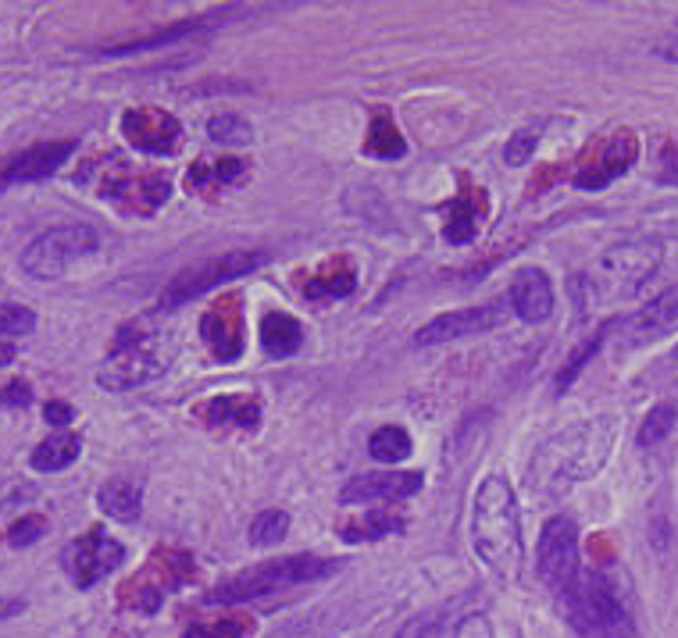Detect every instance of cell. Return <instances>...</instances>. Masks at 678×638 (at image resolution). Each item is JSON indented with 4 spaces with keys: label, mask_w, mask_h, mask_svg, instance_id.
Wrapping results in <instances>:
<instances>
[{
    "label": "cell",
    "mask_w": 678,
    "mask_h": 638,
    "mask_svg": "<svg viewBox=\"0 0 678 638\" xmlns=\"http://www.w3.org/2000/svg\"><path fill=\"white\" fill-rule=\"evenodd\" d=\"M614 439H618L614 417H585V422L550 435L529 460V492L536 500H558L575 481H590L611 460Z\"/></svg>",
    "instance_id": "6da1fadb"
},
{
    "label": "cell",
    "mask_w": 678,
    "mask_h": 638,
    "mask_svg": "<svg viewBox=\"0 0 678 638\" xmlns=\"http://www.w3.org/2000/svg\"><path fill=\"white\" fill-rule=\"evenodd\" d=\"M339 567H343V560L307 556V553L265 560V564L246 567V571L233 574V578H225L222 585H214L208 593V603H246V599H261V596H272V593H286V588L332 578Z\"/></svg>",
    "instance_id": "277c9868"
},
{
    "label": "cell",
    "mask_w": 678,
    "mask_h": 638,
    "mask_svg": "<svg viewBox=\"0 0 678 638\" xmlns=\"http://www.w3.org/2000/svg\"><path fill=\"white\" fill-rule=\"evenodd\" d=\"M83 454V439L75 432H54L51 439H43L33 454H29V464H33V471H65L72 468L75 460Z\"/></svg>",
    "instance_id": "4316f807"
},
{
    "label": "cell",
    "mask_w": 678,
    "mask_h": 638,
    "mask_svg": "<svg viewBox=\"0 0 678 638\" xmlns=\"http://www.w3.org/2000/svg\"><path fill=\"white\" fill-rule=\"evenodd\" d=\"M243 179H246L243 158H197L182 185L190 193H211V190H225V185H236Z\"/></svg>",
    "instance_id": "603a6c76"
},
{
    "label": "cell",
    "mask_w": 678,
    "mask_h": 638,
    "mask_svg": "<svg viewBox=\"0 0 678 638\" xmlns=\"http://www.w3.org/2000/svg\"><path fill=\"white\" fill-rule=\"evenodd\" d=\"M208 25H214V14H208V19H187V22H179V25H168V29H161V33H153V36H140V40H129V43L107 46L104 54L153 51V46H165V43H172V40H182V36H190V33H200V29H208Z\"/></svg>",
    "instance_id": "f546056e"
},
{
    "label": "cell",
    "mask_w": 678,
    "mask_h": 638,
    "mask_svg": "<svg viewBox=\"0 0 678 638\" xmlns=\"http://www.w3.org/2000/svg\"><path fill=\"white\" fill-rule=\"evenodd\" d=\"M660 264V246L657 243H628V246H614V251L596 264V286L607 293V297H625V293H636L646 278L657 272Z\"/></svg>",
    "instance_id": "5bb4252c"
},
{
    "label": "cell",
    "mask_w": 678,
    "mask_h": 638,
    "mask_svg": "<svg viewBox=\"0 0 678 638\" xmlns=\"http://www.w3.org/2000/svg\"><path fill=\"white\" fill-rule=\"evenodd\" d=\"M665 182H675V185H678V161L665 171Z\"/></svg>",
    "instance_id": "7dc6e473"
},
{
    "label": "cell",
    "mask_w": 678,
    "mask_h": 638,
    "mask_svg": "<svg viewBox=\"0 0 678 638\" xmlns=\"http://www.w3.org/2000/svg\"><path fill=\"white\" fill-rule=\"evenodd\" d=\"M254 628V620L246 614L225 617V620H211V625H193L187 638H246Z\"/></svg>",
    "instance_id": "d590c367"
},
{
    "label": "cell",
    "mask_w": 678,
    "mask_h": 638,
    "mask_svg": "<svg viewBox=\"0 0 678 638\" xmlns=\"http://www.w3.org/2000/svg\"><path fill=\"white\" fill-rule=\"evenodd\" d=\"M304 347V325L286 315V310H268L265 318H261V350L275 361H283V357H293Z\"/></svg>",
    "instance_id": "d4e9b609"
},
{
    "label": "cell",
    "mask_w": 678,
    "mask_h": 638,
    "mask_svg": "<svg viewBox=\"0 0 678 638\" xmlns=\"http://www.w3.org/2000/svg\"><path fill=\"white\" fill-rule=\"evenodd\" d=\"M614 332V321H607L604 325V329H596L590 339H585V342H579V347L572 350V357H568V361H564V368H561V375H558V382H553V389H558V393H564V389L568 385H572L579 375H582V368L585 364H590V357L600 350V347H604V339Z\"/></svg>",
    "instance_id": "4dcf8cb0"
},
{
    "label": "cell",
    "mask_w": 678,
    "mask_h": 638,
    "mask_svg": "<svg viewBox=\"0 0 678 638\" xmlns=\"http://www.w3.org/2000/svg\"><path fill=\"white\" fill-rule=\"evenodd\" d=\"M636 158H639L636 132H628V129L607 132V136H600L593 147H585V153L575 164L572 182L579 190H604L614 179H622L625 171L636 164Z\"/></svg>",
    "instance_id": "7c38bea8"
},
{
    "label": "cell",
    "mask_w": 678,
    "mask_h": 638,
    "mask_svg": "<svg viewBox=\"0 0 678 638\" xmlns=\"http://www.w3.org/2000/svg\"><path fill=\"white\" fill-rule=\"evenodd\" d=\"M454 638H492V625L486 614H468L465 620L457 625Z\"/></svg>",
    "instance_id": "60d3db41"
},
{
    "label": "cell",
    "mask_w": 678,
    "mask_h": 638,
    "mask_svg": "<svg viewBox=\"0 0 678 638\" xmlns=\"http://www.w3.org/2000/svg\"><path fill=\"white\" fill-rule=\"evenodd\" d=\"M121 136L129 139V147L150 158H172L182 147V121L161 107H129L121 115Z\"/></svg>",
    "instance_id": "9a60e30c"
},
{
    "label": "cell",
    "mask_w": 678,
    "mask_h": 638,
    "mask_svg": "<svg viewBox=\"0 0 678 638\" xmlns=\"http://www.w3.org/2000/svg\"><path fill=\"white\" fill-rule=\"evenodd\" d=\"M665 57H675V61H678V33H675V40L665 46Z\"/></svg>",
    "instance_id": "f6af8a7d"
},
{
    "label": "cell",
    "mask_w": 678,
    "mask_h": 638,
    "mask_svg": "<svg viewBox=\"0 0 678 638\" xmlns=\"http://www.w3.org/2000/svg\"><path fill=\"white\" fill-rule=\"evenodd\" d=\"M208 132H211V139H219V143H233V147H246L254 139L251 121H246L240 111H219L208 121Z\"/></svg>",
    "instance_id": "836d02e7"
},
{
    "label": "cell",
    "mask_w": 678,
    "mask_h": 638,
    "mask_svg": "<svg viewBox=\"0 0 678 638\" xmlns=\"http://www.w3.org/2000/svg\"><path fill=\"white\" fill-rule=\"evenodd\" d=\"M36 329V315L22 304H0V339H19Z\"/></svg>",
    "instance_id": "8d00e7d4"
},
{
    "label": "cell",
    "mask_w": 678,
    "mask_h": 638,
    "mask_svg": "<svg viewBox=\"0 0 678 638\" xmlns=\"http://www.w3.org/2000/svg\"><path fill=\"white\" fill-rule=\"evenodd\" d=\"M200 339L211 353V361L233 364L243 357V300L240 293H225L200 318Z\"/></svg>",
    "instance_id": "2e32d148"
},
{
    "label": "cell",
    "mask_w": 678,
    "mask_h": 638,
    "mask_svg": "<svg viewBox=\"0 0 678 638\" xmlns=\"http://www.w3.org/2000/svg\"><path fill=\"white\" fill-rule=\"evenodd\" d=\"M358 289V268L353 260L336 254L329 260H321L311 278H304V297L315 304H332V300H347L350 293Z\"/></svg>",
    "instance_id": "7402d4cb"
},
{
    "label": "cell",
    "mask_w": 678,
    "mask_h": 638,
    "mask_svg": "<svg viewBox=\"0 0 678 638\" xmlns=\"http://www.w3.org/2000/svg\"><path fill=\"white\" fill-rule=\"evenodd\" d=\"M564 617L585 638H639L628 599L607 571L582 567L572 588L561 596Z\"/></svg>",
    "instance_id": "3957f363"
},
{
    "label": "cell",
    "mask_w": 678,
    "mask_h": 638,
    "mask_svg": "<svg viewBox=\"0 0 678 638\" xmlns=\"http://www.w3.org/2000/svg\"><path fill=\"white\" fill-rule=\"evenodd\" d=\"M675 422H678V411H675V403H657V407L646 414V422L639 425V435H636V443L643 446V449H654V446H660L671 435V428H675Z\"/></svg>",
    "instance_id": "d6a6232c"
},
{
    "label": "cell",
    "mask_w": 678,
    "mask_h": 638,
    "mask_svg": "<svg viewBox=\"0 0 678 638\" xmlns=\"http://www.w3.org/2000/svg\"><path fill=\"white\" fill-rule=\"evenodd\" d=\"M121 560H126V546L107 535L104 528H89L86 535L72 539L61 550V571L68 574V582L75 588H94L112 571H118Z\"/></svg>",
    "instance_id": "8fae6325"
},
{
    "label": "cell",
    "mask_w": 678,
    "mask_h": 638,
    "mask_svg": "<svg viewBox=\"0 0 678 638\" xmlns=\"http://www.w3.org/2000/svg\"><path fill=\"white\" fill-rule=\"evenodd\" d=\"M8 185H11V182H8V168H4V161H0V193H4Z\"/></svg>",
    "instance_id": "bcb514c9"
},
{
    "label": "cell",
    "mask_w": 678,
    "mask_h": 638,
    "mask_svg": "<svg viewBox=\"0 0 678 638\" xmlns=\"http://www.w3.org/2000/svg\"><path fill=\"white\" fill-rule=\"evenodd\" d=\"M507 318H511V300L507 297H497V300L479 304V307L451 310V315H439L428 325H422V329L414 332V347H439V342L483 336L489 329H500Z\"/></svg>",
    "instance_id": "4fadbf2b"
},
{
    "label": "cell",
    "mask_w": 678,
    "mask_h": 638,
    "mask_svg": "<svg viewBox=\"0 0 678 638\" xmlns=\"http://www.w3.org/2000/svg\"><path fill=\"white\" fill-rule=\"evenodd\" d=\"M407 528L404 513H393V510H364L358 521L343 524V539L347 542H375V539H386V535H400Z\"/></svg>",
    "instance_id": "83f0119b"
},
{
    "label": "cell",
    "mask_w": 678,
    "mask_h": 638,
    "mask_svg": "<svg viewBox=\"0 0 678 638\" xmlns=\"http://www.w3.org/2000/svg\"><path fill=\"white\" fill-rule=\"evenodd\" d=\"M364 153L379 161H400L407 153L404 136H400L396 121L390 118V111H375L372 126H368V139H364Z\"/></svg>",
    "instance_id": "f1b7e54d"
},
{
    "label": "cell",
    "mask_w": 678,
    "mask_h": 638,
    "mask_svg": "<svg viewBox=\"0 0 678 638\" xmlns=\"http://www.w3.org/2000/svg\"><path fill=\"white\" fill-rule=\"evenodd\" d=\"M489 217V196L479 185H465L451 204L443 208V236L446 243L465 246L479 236V225Z\"/></svg>",
    "instance_id": "ac0fdd59"
},
{
    "label": "cell",
    "mask_w": 678,
    "mask_h": 638,
    "mask_svg": "<svg viewBox=\"0 0 678 638\" xmlns=\"http://www.w3.org/2000/svg\"><path fill=\"white\" fill-rule=\"evenodd\" d=\"M80 179L94 182L97 196H104L112 208H118L121 214H136V217L153 214L158 208H165L168 196H172V182L165 176L136 168L133 161L118 158V153H107L104 161H94Z\"/></svg>",
    "instance_id": "5b68a950"
},
{
    "label": "cell",
    "mask_w": 678,
    "mask_h": 638,
    "mask_svg": "<svg viewBox=\"0 0 678 638\" xmlns=\"http://www.w3.org/2000/svg\"><path fill=\"white\" fill-rule=\"evenodd\" d=\"M97 507L115 521H136L144 507V486L133 478H112L97 492Z\"/></svg>",
    "instance_id": "484cf974"
},
{
    "label": "cell",
    "mask_w": 678,
    "mask_h": 638,
    "mask_svg": "<svg viewBox=\"0 0 678 638\" xmlns=\"http://www.w3.org/2000/svg\"><path fill=\"white\" fill-rule=\"evenodd\" d=\"M289 532V513L286 510H261L251 521V546H275Z\"/></svg>",
    "instance_id": "e575fe53"
},
{
    "label": "cell",
    "mask_w": 678,
    "mask_h": 638,
    "mask_svg": "<svg viewBox=\"0 0 678 638\" xmlns=\"http://www.w3.org/2000/svg\"><path fill=\"white\" fill-rule=\"evenodd\" d=\"M211 428H257L261 403L254 396H214L197 411Z\"/></svg>",
    "instance_id": "cb8c5ba5"
},
{
    "label": "cell",
    "mask_w": 678,
    "mask_h": 638,
    "mask_svg": "<svg viewBox=\"0 0 678 638\" xmlns=\"http://www.w3.org/2000/svg\"><path fill=\"white\" fill-rule=\"evenodd\" d=\"M43 535H47V518L43 513H25V518H19L8 528V546H19V550L33 546Z\"/></svg>",
    "instance_id": "74e56055"
},
{
    "label": "cell",
    "mask_w": 678,
    "mask_h": 638,
    "mask_svg": "<svg viewBox=\"0 0 678 638\" xmlns=\"http://www.w3.org/2000/svg\"><path fill=\"white\" fill-rule=\"evenodd\" d=\"M368 454L382 464H400L411 454V435L396 425H382L372 432V439H368Z\"/></svg>",
    "instance_id": "1f68e13d"
},
{
    "label": "cell",
    "mask_w": 678,
    "mask_h": 638,
    "mask_svg": "<svg viewBox=\"0 0 678 638\" xmlns=\"http://www.w3.org/2000/svg\"><path fill=\"white\" fill-rule=\"evenodd\" d=\"M511 315L526 325H543L553 315V286L543 268H521L515 275V286L507 293Z\"/></svg>",
    "instance_id": "44dd1931"
},
{
    "label": "cell",
    "mask_w": 678,
    "mask_h": 638,
    "mask_svg": "<svg viewBox=\"0 0 678 638\" xmlns=\"http://www.w3.org/2000/svg\"><path fill=\"white\" fill-rule=\"evenodd\" d=\"M536 571L539 578H543L553 596H564L568 588H572V582L579 578V528L572 518H564V513H558V518H550L543 524V535H539V546H536Z\"/></svg>",
    "instance_id": "9c48e42d"
},
{
    "label": "cell",
    "mask_w": 678,
    "mask_h": 638,
    "mask_svg": "<svg viewBox=\"0 0 678 638\" xmlns=\"http://www.w3.org/2000/svg\"><path fill=\"white\" fill-rule=\"evenodd\" d=\"M22 610H25V603H22V599H0V620L19 617Z\"/></svg>",
    "instance_id": "ee69618b"
},
{
    "label": "cell",
    "mask_w": 678,
    "mask_h": 638,
    "mask_svg": "<svg viewBox=\"0 0 678 638\" xmlns=\"http://www.w3.org/2000/svg\"><path fill=\"white\" fill-rule=\"evenodd\" d=\"M43 417H47V425H54V428L65 432V425H68V422H75V411L68 407V403L51 400L47 407H43Z\"/></svg>",
    "instance_id": "b9f144b4"
},
{
    "label": "cell",
    "mask_w": 678,
    "mask_h": 638,
    "mask_svg": "<svg viewBox=\"0 0 678 638\" xmlns=\"http://www.w3.org/2000/svg\"><path fill=\"white\" fill-rule=\"evenodd\" d=\"M100 251V236L97 228H89L83 222H68V225H54L47 232H40L22 251L19 257V268L29 275V278H61L68 275L75 264L94 257Z\"/></svg>",
    "instance_id": "52a82bcc"
},
{
    "label": "cell",
    "mask_w": 678,
    "mask_h": 638,
    "mask_svg": "<svg viewBox=\"0 0 678 638\" xmlns=\"http://www.w3.org/2000/svg\"><path fill=\"white\" fill-rule=\"evenodd\" d=\"M0 400H4L8 407H25V403H33V389H29V382H11Z\"/></svg>",
    "instance_id": "7bdbcfd3"
},
{
    "label": "cell",
    "mask_w": 678,
    "mask_h": 638,
    "mask_svg": "<svg viewBox=\"0 0 678 638\" xmlns=\"http://www.w3.org/2000/svg\"><path fill=\"white\" fill-rule=\"evenodd\" d=\"M628 347H643V342H654L660 336H668L678 325V286L665 289L657 300H650L646 307H639L636 315L618 321Z\"/></svg>",
    "instance_id": "d6986e66"
},
{
    "label": "cell",
    "mask_w": 678,
    "mask_h": 638,
    "mask_svg": "<svg viewBox=\"0 0 678 638\" xmlns=\"http://www.w3.org/2000/svg\"><path fill=\"white\" fill-rule=\"evenodd\" d=\"M439 635H443V620H439V614H422V617L407 620V625L400 628L393 638H439Z\"/></svg>",
    "instance_id": "f35d334b"
},
{
    "label": "cell",
    "mask_w": 678,
    "mask_h": 638,
    "mask_svg": "<svg viewBox=\"0 0 678 638\" xmlns=\"http://www.w3.org/2000/svg\"><path fill=\"white\" fill-rule=\"evenodd\" d=\"M168 353L161 347V336L147 332V325H129L121 329L112 353L97 368V385L107 393H129L136 385H147L168 371Z\"/></svg>",
    "instance_id": "8992f818"
},
{
    "label": "cell",
    "mask_w": 678,
    "mask_h": 638,
    "mask_svg": "<svg viewBox=\"0 0 678 638\" xmlns=\"http://www.w3.org/2000/svg\"><path fill=\"white\" fill-rule=\"evenodd\" d=\"M193 578V556L182 553V550H158L153 560L147 564V571H140L136 578L126 585V606L140 614H158L165 596L172 588L187 585Z\"/></svg>",
    "instance_id": "30bf717a"
},
{
    "label": "cell",
    "mask_w": 678,
    "mask_h": 638,
    "mask_svg": "<svg viewBox=\"0 0 678 638\" xmlns=\"http://www.w3.org/2000/svg\"><path fill=\"white\" fill-rule=\"evenodd\" d=\"M425 486V478L419 471H372V475H358L350 478L343 492H339V503L343 507H358V503H400L414 496Z\"/></svg>",
    "instance_id": "e0dca14e"
},
{
    "label": "cell",
    "mask_w": 678,
    "mask_h": 638,
    "mask_svg": "<svg viewBox=\"0 0 678 638\" xmlns=\"http://www.w3.org/2000/svg\"><path fill=\"white\" fill-rule=\"evenodd\" d=\"M472 546L500 582L521 578V556H526V550H521L518 500H515L511 481L504 475H489L483 486L475 489Z\"/></svg>",
    "instance_id": "7a4b0ae2"
},
{
    "label": "cell",
    "mask_w": 678,
    "mask_h": 638,
    "mask_svg": "<svg viewBox=\"0 0 678 638\" xmlns=\"http://www.w3.org/2000/svg\"><path fill=\"white\" fill-rule=\"evenodd\" d=\"M11 353H14L11 347H0V364H4V361H11Z\"/></svg>",
    "instance_id": "c3c4849f"
},
{
    "label": "cell",
    "mask_w": 678,
    "mask_h": 638,
    "mask_svg": "<svg viewBox=\"0 0 678 638\" xmlns=\"http://www.w3.org/2000/svg\"><path fill=\"white\" fill-rule=\"evenodd\" d=\"M265 264V254L261 251H229V254H219V257H208L187 268L182 275L172 278V286L161 293L158 300V310H176V307H187L190 300L204 297V293L219 289L229 278H240V275H251L254 268Z\"/></svg>",
    "instance_id": "ba28073f"
},
{
    "label": "cell",
    "mask_w": 678,
    "mask_h": 638,
    "mask_svg": "<svg viewBox=\"0 0 678 638\" xmlns=\"http://www.w3.org/2000/svg\"><path fill=\"white\" fill-rule=\"evenodd\" d=\"M75 153V139H47V143H33L25 147L22 153H14V158L4 161L8 168V182H40L54 176V171L65 164Z\"/></svg>",
    "instance_id": "ffe728a7"
},
{
    "label": "cell",
    "mask_w": 678,
    "mask_h": 638,
    "mask_svg": "<svg viewBox=\"0 0 678 638\" xmlns=\"http://www.w3.org/2000/svg\"><path fill=\"white\" fill-rule=\"evenodd\" d=\"M532 150H536V132H515L504 147V161L507 164H526L532 158Z\"/></svg>",
    "instance_id": "ab89813d"
}]
</instances>
